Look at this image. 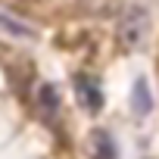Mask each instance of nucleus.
<instances>
[{
  "label": "nucleus",
  "instance_id": "nucleus-1",
  "mask_svg": "<svg viewBox=\"0 0 159 159\" xmlns=\"http://www.w3.org/2000/svg\"><path fill=\"white\" fill-rule=\"evenodd\" d=\"M147 10L143 7H131L128 13H125V19L119 22V44H125V47H137L140 41H143V34H147Z\"/></svg>",
  "mask_w": 159,
  "mask_h": 159
},
{
  "label": "nucleus",
  "instance_id": "nucleus-2",
  "mask_svg": "<svg viewBox=\"0 0 159 159\" xmlns=\"http://www.w3.org/2000/svg\"><path fill=\"white\" fill-rule=\"evenodd\" d=\"M75 94L81 100V106L88 112H100L103 109V94H100V84L94 81L91 75H75Z\"/></svg>",
  "mask_w": 159,
  "mask_h": 159
},
{
  "label": "nucleus",
  "instance_id": "nucleus-3",
  "mask_svg": "<svg viewBox=\"0 0 159 159\" xmlns=\"http://www.w3.org/2000/svg\"><path fill=\"white\" fill-rule=\"evenodd\" d=\"M153 106V97H150V84H147V78H137L134 88H131V109L137 116H147Z\"/></svg>",
  "mask_w": 159,
  "mask_h": 159
},
{
  "label": "nucleus",
  "instance_id": "nucleus-4",
  "mask_svg": "<svg viewBox=\"0 0 159 159\" xmlns=\"http://www.w3.org/2000/svg\"><path fill=\"white\" fill-rule=\"evenodd\" d=\"M38 103H41V112H44V116H53V112L59 109L56 88H53V84H41V91H38Z\"/></svg>",
  "mask_w": 159,
  "mask_h": 159
},
{
  "label": "nucleus",
  "instance_id": "nucleus-5",
  "mask_svg": "<svg viewBox=\"0 0 159 159\" xmlns=\"http://www.w3.org/2000/svg\"><path fill=\"white\" fill-rule=\"evenodd\" d=\"M94 159H116V147H112V140H109L106 131L94 134Z\"/></svg>",
  "mask_w": 159,
  "mask_h": 159
},
{
  "label": "nucleus",
  "instance_id": "nucleus-6",
  "mask_svg": "<svg viewBox=\"0 0 159 159\" xmlns=\"http://www.w3.org/2000/svg\"><path fill=\"white\" fill-rule=\"evenodd\" d=\"M0 28H7V31L16 34V38H34V31H31L25 22H16V19L7 16V13H0Z\"/></svg>",
  "mask_w": 159,
  "mask_h": 159
}]
</instances>
